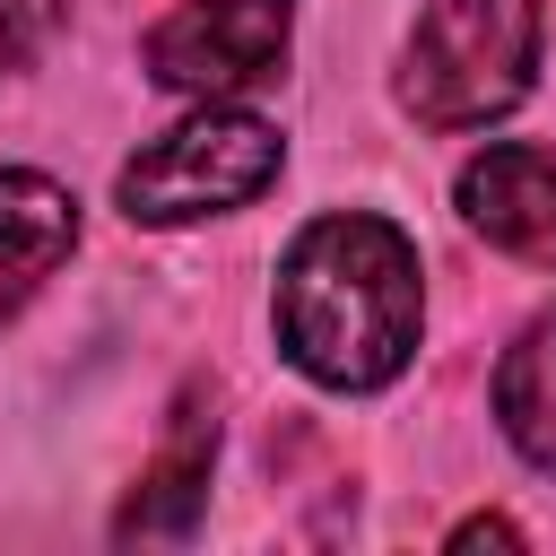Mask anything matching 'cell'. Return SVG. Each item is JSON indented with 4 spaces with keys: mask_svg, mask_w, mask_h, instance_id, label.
Masks as SVG:
<instances>
[{
    "mask_svg": "<svg viewBox=\"0 0 556 556\" xmlns=\"http://www.w3.org/2000/svg\"><path fill=\"white\" fill-rule=\"evenodd\" d=\"M278 348L304 382L321 391H382L408 374L417 356V321H426V287H417V243L374 217V208H339L313 217L287 261H278V295H269Z\"/></svg>",
    "mask_w": 556,
    "mask_h": 556,
    "instance_id": "1",
    "label": "cell"
},
{
    "mask_svg": "<svg viewBox=\"0 0 556 556\" xmlns=\"http://www.w3.org/2000/svg\"><path fill=\"white\" fill-rule=\"evenodd\" d=\"M539 0H426L400 52V104L426 130H478L513 113L539 78Z\"/></svg>",
    "mask_w": 556,
    "mask_h": 556,
    "instance_id": "2",
    "label": "cell"
},
{
    "mask_svg": "<svg viewBox=\"0 0 556 556\" xmlns=\"http://www.w3.org/2000/svg\"><path fill=\"white\" fill-rule=\"evenodd\" d=\"M287 165V139L278 122L243 113V104H200L191 122L156 130L122 174H113V200L130 226H191V217H226L243 200H261Z\"/></svg>",
    "mask_w": 556,
    "mask_h": 556,
    "instance_id": "3",
    "label": "cell"
},
{
    "mask_svg": "<svg viewBox=\"0 0 556 556\" xmlns=\"http://www.w3.org/2000/svg\"><path fill=\"white\" fill-rule=\"evenodd\" d=\"M287 35H295V0H182L174 17L148 26L139 61H148L156 87L217 104V96H235V87L278 78Z\"/></svg>",
    "mask_w": 556,
    "mask_h": 556,
    "instance_id": "4",
    "label": "cell"
},
{
    "mask_svg": "<svg viewBox=\"0 0 556 556\" xmlns=\"http://www.w3.org/2000/svg\"><path fill=\"white\" fill-rule=\"evenodd\" d=\"M452 200H460V217L495 252L556 269V139H495V148H478L460 165Z\"/></svg>",
    "mask_w": 556,
    "mask_h": 556,
    "instance_id": "5",
    "label": "cell"
},
{
    "mask_svg": "<svg viewBox=\"0 0 556 556\" xmlns=\"http://www.w3.org/2000/svg\"><path fill=\"white\" fill-rule=\"evenodd\" d=\"M70 252H78V200L35 165H0V330L35 304V287Z\"/></svg>",
    "mask_w": 556,
    "mask_h": 556,
    "instance_id": "6",
    "label": "cell"
},
{
    "mask_svg": "<svg viewBox=\"0 0 556 556\" xmlns=\"http://www.w3.org/2000/svg\"><path fill=\"white\" fill-rule=\"evenodd\" d=\"M208 460H217V417H208V400L191 391V400L174 408V434H165L156 460L139 469L113 539H122V547H130V539H191V521H200V504H208Z\"/></svg>",
    "mask_w": 556,
    "mask_h": 556,
    "instance_id": "7",
    "label": "cell"
},
{
    "mask_svg": "<svg viewBox=\"0 0 556 556\" xmlns=\"http://www.w3.org/2000/svg\"><path fill=\"white\" fill-rule=\"evenodd\" d=\"M495 426H504V443L530 469L556 478V304L504 348V365H495Z\"/></svg>",
    "mask_w": 556,
    "mask_h": 556,
    "instance_id": "8",
    "label": "cell"
},
{
    "mask_svg": "<svg viewBox=\"0 0 556 556\" xmlns=\"http://www.w3.org/2000/svg\"><path fill=\"white\" fill-rule=\"evenodd\" d=\"M61 17H70V0H0V78L26 70V61L52 43Z\"/></svg>",
    "mask_w": 556,
    "mask_h": 556,
    "instance_id": "9",
    "label": "cell"
},
{
    "mask_svg": "<svg viewBox=\"0 0 556 556\" xmlns=\"http://www.w3.org/2000/svg\"><path fill=\"white\" fill-rule=\"evenodd\" d=\"M486 539H504V547H521V530H513L504 513H478V521H460V530H452V547H486Z\"/></svg>",
    "mask_w": 556,
    "mask_h": 556,
    "instance_id": "10",
    "label": "cell"
}]
</instances>
